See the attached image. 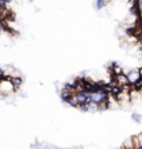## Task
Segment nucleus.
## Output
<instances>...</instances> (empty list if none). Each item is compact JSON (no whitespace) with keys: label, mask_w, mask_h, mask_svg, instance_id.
<instances>
[{"label":"nucleus","mask_w":142,"mask_h":149,"mask_svg":"<svg viewBox=\"0 0 142 149\" xmlns=\"http://www.w3.org/2000/svg\"><path fill=\"white\" fill-rule=\"evenodd\" d=\"M14 91H15V87L13 84L11 79H1L0 80V94L8 95V94H13Z\"/></svg>","instance_id":"f257e3e1"},{"label":"nucleus","mask_w":142,"mask_h":149,"mask_svg":"<svg viewBox=\"0 0 142 149\" xmlns=\"http://www.w3.org/2000/svg\"><path fill=\"white\" fill-rule=\"evenodd\" d=\"M127 74V77H128V81H130V84H135L138 81V79L141 77V74H139V70L138 69H131L128 73H126Z\"/></svg>","instance_id":"f03ea898"},{"label":"nucleus","mask_w":142,"mask_h":149,"mask_svg":"<svg viewBox=\"0 0 142 149\" xmlns=\"http://www.w3.org/2000/svg\"><path fill=\"white\" fill-rule=\"evenodd\" d=\"M73 94L74 93H72V91H68V90H65V88H62L61 93H59V97H61V100H62L63 102H66V104H68V101L72 98Z\"/></svg>","instance_id":"7ed1b4c3"},{"label":"nucleus","mask_w":142,"mask_h":149,"mask_svg":"<svg viewBox=\"0 0 142 149\" xmlns=\"http://www.w3.org/2000/svg\"><path fill=\"white\" fill-rule=\"evenodd\" d=\"M11 81H13V84L15 87V90H18L22 86V83H24V80H22L21 76H13V77H11Z\"/></svg>","instance_id":"20e7f679"},{"label":"nucleus","mask_w":142,"mask_h":149,"mask_svg":"<svg viewBox=\"0 0 142 149\" xmlns=\"http://www.w3.org/2000/svg\"><path fill=\"white\" fill-rule=\"evenodd\" d=\"M68 104L70 105V107H73V108H79V105H80L79 101H77V98H76V95H74V94L72 95V98H70V100L68 101Z\"/></svg>","instance_id":"39448f33"},{"label":"nucleus","mask_w":142,"mask_h":149,"mask_svg":"<svg viewBox=\"0 0 142 149\" xmlns=\"http://www.w3.org/2000/svg\"><path fill=\"white\" fill-rule=\"evenodd\" d=\"M131 119L135 123H138V124H139V123L142 122V115H139V113H137V112H132V113H131Z\"/></svg>","instance_id":"423d86ee"},{"label":"nucleus","mask_w":142,"mask_h":149,"mask_svg":"<svg viewBox=\"0 0 142 149\" xmlns=\"http://www.w3.org/2000/svg\"><path fill=\"white\" fill-rule=\"evenodd\" d=\"M106 6V0H95V8L97 10H102Z\"/></svg>","instance_id":"0eeeda50"},{"label":"nucleus","mask_w":142,"mask_h":149,"mask_svg":"<svg viewBox=\"0 0 142 149\" xmlns=\"http://www.w3.org/2000/svg\"><path fill=\"white\" fill-rule=\"evenodd\" d=\"M0 74H1V76H3V74H6V72H4V69H3V68H0Z\"/></svg>","instance_id":"6e6552de"},{"label":"nucleus","mask_w":142,"mask_h":149,"mask_svg":"<svg viewBox=\"0 0 142 149\" xmlns=\"http://www.w3.org/2000/svg\"><path fill=\"white\" fill-rule=\"evenodd\" d=\"M138 70H139V74H141V77H142V66L141 68H138Z\"/></svg>","instance_id":"1a4fd4ad"},{"label":"nucleus","mask_w":142,"mask_h":149,"mask_svg":"<svg viewBox=\"0 0 142 149\" xmlns=\"http://www.w3.org/2000/svg\"><path fill=\"white\" fill-rule=\"evenodd\" d=\"M139 4H141V6H142V0H139Z\"/></svg>","instance_id":"9d476101"},{"label":"nucleus","mask_w":142,"mask_h":149,"mask_svg":"<svg viewBox=\"0 0 142 149\" xmlns=\"http://www.w3.org/2000/svg\"><path fill=\"white\" fill-rule=\"evenodd\" d=\"M1 77H3V76H1V74H0V80H1Z\"/></svg>","instance_id":"9b49d317"}]
</instances>
